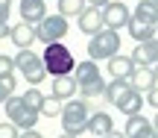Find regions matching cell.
I'll list each match as a JSON object with an SVG mask.
<instances>
[{"instance_id": "cell-5", "label": "cell", "mask_w": 158, "mask_h": 138, "mask_svg": "<svg viewBox=\"0 0 158 138\" xmlns=\"http://www.w3.org/2000/svg\"><path fill=\"white\" fill-rule=\"evenodd\" d=\"M12 62H15V68L23 74V80H27L32 88H38L41 82L47 80V71H44V65H41V56H38V53H32V50H18V56L12 59Z\"/></svg>"}, {"instance_id": "cell-33", "label": "cell", "mask_w": 158, "mask_h": 138, "mask_svg": "<svg viewBox=\"0 0 158 138\" xmlns=\"http://www.w3.org/2000/svg\"><path fill=\"white\" fill-rule=\"evenodd\" d=\"M9 35V24H0V38H6Z\"/></svg>"}, {"instance_id": "cell-6", "label": "cell", "mask_w": 158, "mask_h": 138, "mask_svg": "<svg viewBox=\"0 0 158 138\" xmlns=\"http://www.w3.org/2000/svg\"><path fill=\"white\" fill-rule=\"evenodd\" d=\"M68 29H70L68 18H62V15H47V18H41V21L35 24V41H44V44L62 41L64 35H68Z\"/></svg>"}, {"instance_id": "cell-28", "label": "cell", "mask_w": 158, "mask_h": 138, "mask_svg": "<svg viewBox=\"0 0 158 138\" xmlns=\"http://www.w3.org/2000/svg\"><path fill=\"white\" fill-rule=\"evenodd\" d=\"M132 138H158V129H155V123H147L141 132H138V135H132Z\"/></svg>"}, {"instance_id": "cell-24", "label": "cell", "mask_w": 158, "mask_h": 138, "mask_svg": "<svg viewBox=\"0 0 158 138\" xmlns=\"http://www.w3.org/2000/svg\"><path fill=\"white\" fill-rule=\"evenodd\" d=\"M59 112H62V103H59L56 97H44V100H41L38 115H44V118H59Z\"/></svg>"}, {"instance_id": "cell-36", "label": "cell", "mask_w": 158, "mask_h": 138, "mask_svg": "<svg viewBox=\"0 0 158 138\" xmlns=\"http://www.w3.org/2000/svg\"><path fill=\"white\" fill-rule=\"evenodd\" d=\"M138 3H141V0H138Z\"/></svg>"}, {"instance_id": "cell-9", "label": "cell", "mask_w": 158, "mask_h": 138, "mask_svg": "<svg viewBox=\"0 0 158 138\" xmlns=\"http://www.w3.org/2000/svg\"><path fill=\"white\" fill-rule=\"evenodd\" d=\"M129 59H132L135 68H155V62H158V41H155V38L141 41Z\"/></svg>"}, {"instance_id": "cell-10", "label": "cell", "mask_w": 158, "mask_h": 138, "mask_svg": "<svg viewBox=\"0 0 158 138\" xmlns=\"http://www.w3.org/2000/svg\"><path fill=\"white\" fill-rule=\"evenodd\" d=\"M85 132H91V135H97V138L111 135V132H114V121H111V115H108V112H91L88 123H85Z\"/></svg>"}, {"instance_id": "cell-34", "label": "cell", "mask_w": 158, "mask_h": 138, "mask_svg": "<svg viewBox=\"0 0 158 138\" xmlns=\"http://www.w3.org/2000/svg\"><path fill=\"white\" fill-rule=\"evenodd\" d=\"M106 138H120V132H111V135H106Z\"/></svg>"}, {"instance_id": "cell-18", "label": "cell", "mask_w": 158, "mask_h": 138, "mask_svg": "<svg viewBox=\"0 0 158 138\" xmlns=\"http://www.w3.org/2000/svg\"><path fill=\"white\" fill-rule=\"evenodd\" d=\"M73 94H76V82H73V76H56V80H53V97H56L59 103L70 100Z\"/></svg>"}, {"instance_id": "cell-20", "label": "cell", "mask_w": 158, "mask_h": 138, "mask_svg": "<svg viewBox=\"0 0 158 138\" xmlns=\"http://www.w3.org/2000/svg\"><path fill=\"white\" fill-rule=\"evenodd\" d=\"M126 29H129V35L138 41V44H141V41H149V38H155V29H152V27H147L143 21H138V18H129Z\"/></svg>"}, {"instance_id": "cell-32", "label": "cell", "mask_w": 158, "mask_h": 138, "mask_svg": "<svg viewBox=\"0 0 158 138\" xmlns=\"http://www.w3.org/2000/svg\"><path fill=\"white\" fill-rule=\"evenodd\" d=\"M18 138H44V132H38V129H27V132H21Z\"/></svg>"}, {"instance_id": "cell-1", "label": "cell", "mask_w": 158, "mask_h": 138, "mask_svg": "<svg viewBox=\"0 0 158 138\" xmlns=\"http://www.w3.org/2000/svg\"><path fill=\"white\" fill-rule=\"evenodd\" d=\"M41 65H44L47 76H70L76 68V59L73 53H70L68 44H62V41H53V44L44 47V53H41Z\"/></svg>"}, {"instance_id": "cell-7", "label": "cell", "mask_w": 158, "mask_h": 138, "mask_svg": "<svg viewBox=\"0 0 158 138\" xmlns=\"http://www.w3.org/2000/svg\"><path fill=\"white\" fill-rule=\"evenodd\" d=\"M6 121L12 123V127H18L21 132H27V129H35V123H38V112H32V109H27V106L21 103V97H9L6 100Z\"/></svg>"}, {"instance_id": "cell-26", "label": "cell", "mask_w": 158, "mask_h": 138, "mask_svg": "<svg viewBox=\"0 0 158 138\" xmlns=\"http://www.w3.org/2000/svg\"><path fill=\"white\" fill-rule=\"evenodd\" d=\"M12 71H15V62H12V56H6V53H0V80H6V76H12Z\"/></svg>"}, {"instance_id": "cell-31", "label": "cell", "mask_w": 158, "mask_h": 138, "mask_svg": "<svg viewBox=\"0 0 158 138\" xmlns=\"http://www.w3.org/2000/svg\"><path fill=\"white\" fill-rule=\"evenodd\" d=\"M106 3H111V0H85V6H91V9H102Z\"/></svg>"}, {"instance_id": "cell-37", "label": "cell", "mask_w": 158, "mask_h": 138, "mask_svg": "<svg viewBox=\"0 0 158 138\" xmlns=\"http://www.w3.org/2000/svg\"><path fill=\"white\" fill-rule=\"evenodd\" d=\"M44 3H47V0H44Z\"/></svg>"}, {"instance_id": "cell-30", "label": "cell", "mask_w": 158, "mask_h": 138, "mask_svg": "<svg viewBox=\"0 0 158 138\" xmlns=\"http://www.w3.org/2000/svg\"><path fill=\"white\" fill-rule=\"evenodd\" d=\"M147 103L152 106V109L158 106V85H155V88H149V91H147Z\"/></svg>"}, {"instance_id": "cell-4", "label": "cell", "mask_w": 158, "mask_h": 138, "mask_svg": "<svg viewBox=\"0 0 158 138\" xmlns=\"http://www.w3.org/2000/svg\"><path fill=\"white\" fill-rule=\"evenodd\" d=\"M120 32H111V29H100L97 35H91L88 41V59L91 62H108L111 56L120 53Z\"/></svg>"}, {"instance_id": "cell-17", "label": "cell", "mask_w": 158, "mask_h": 138, "mask_svg": "<svg viewBox=\"0 0 158 138\" xmlns=\"http://www.w3.org/2000/svg\"><path fill=\"white\" fill-rule=\"evenodd\" d=\"M132 18H138V21H143L147 27L155 29V24H158V3H155V0H141L138 9L132 12Z\"/></svg>"}, {"instance_id": "cell-2", "label": "cell", "mask_w": 158, "mask_h": 138, "mask_svg": "<svg viewBox=\"0 0 158 138\" xmlns=\"http://www.w3.org/2000/svg\"><path fill=\"white\" fill-rule=\"evenodd\" d=\"M73 82H76V91H82V97H102L106 91V80L100 74V65L85 59V62H76L73 68Z\"/></svg>"}, {"instance_id": "cell-13", "label": "cell", "mask_w": 158, "mask_h": 138, "mask_svg": "<svg viewBox=\"0 0 158 138\" xmlns=\"http://www.w3.org/2000/svg\"><path fill=\"white\" fill-rule=\"evenodd\" d=\"M21 18L23 24L35 27L41 18H47V3L44 0H21Z\"/></svg>"}, {"instance_id": "cell-19", "label": "cell", "mask_w": 158, "mask_h": 138, "mask_svg": "<svg viewBox=\"0 0 158 138\" xmlns=\"http://www.w3.org/2000/svg\"><path fill=\"white\" fill-rule=\"evenodd\" d=\"M117 109L123 112L126 118H132V115H141L143 112V94H138V91H129L123 100L117 103Z\"/></svg>"}, {"instance_id": "cell-11", "label": "cell", "mask_w": 158, "mask_h": 138, "mask_svg": "<svg viewBox=\"0 0 158 138\" xmlns=\"http://www.w3.org/2000/svg\"><path fill=\"white\" fill-rule=\"evenodd\" d=\"M76 27H79V32H85V35H97V32L102 29L100 9H91V6H85V9L76 15Z\"/></svg>"}, {"instance_id": "cell-35", "label": "cell", "mask_w": 158, "mask_h": 138, "mask_svg": "<svg viewBox=\"0 0 158 138\" xmlns=\"http://www.w3.org/2000/svg\"><path fill=\"white\" fill-rule=\"evenodd\" d=\"M59 138H73V135H59Z\"/></svg>"}, {"instance_id": "cell-29", "label": "cell", "mask_w": 158, "mask_h": 138, "mask_svg": "<svg viewBox=\"0 0 158 138\" xmlns=\"http://www.w3.org/2000/svg\"><path fill=\"white\" fill-rule=\"evenodd\" d=\"M9 9H12V0H0V24H6V18H9Z\"/></svg>"}, {"instance_id": "cell-14", "label": "cell", "mask_w": 158, "mask_h": 138, "mask_svg": "<svg viewBox=\"0 0 158 138\" xmlns=\"http://www.w3.org/2000/svg\"><path fill=\"white\" fill-rule=\"evenodd\" d=\"M129 85H132V91H138V94L155 88V68H135L132 76H129Z\"/></svg>"}, {"instance_id": "cell-8", "label": "cell", "mask_w": 158, "mask_h": 138, "mask_svg": "<svg viewBox=\"0 0 158 138\" xmlns=\"http://www.w3.org/2000/svg\"><path fill=\"white\" fill-rule=\"evenodd\" d=\"M100 18H102V29L120 32V29L129 24L132 12H129V6H123L120 0H111V3H106V6L100 9Z\"/></svg>"}, {"instance_id": "cell-27", "label": "cell", "mask_w": 158, "mask_h": 138, "mask_svg": "<svg viewBox=\"0 0 158 138\" xmlns=\"http://www.w3.org/2000/svg\"><path fill=\"white\" fill-rule=\"evenodd\" d=\"M18 135H21V129H18V127H12L9 121H3V123H0V138H18Z\"/></svg>"}, {"instance_id": "cell-21", "label": "cell", "mask_w": 158, "mask_h": 138, "mask_svg": "<svg viewBox=\"0 0 158 138\" xmlns=\"http://www.w3.org/2000/svg\"><path fill=\"white\" fill-rule=\"evenodd\" d=\"M56 3H59L56 15H62V18H76L85 9V0H56Z\"/></svg>"}, {"instance_id": "cell-12", "label": "cell", "mask_w": 158, "mask_h": 138, "mask_svg": "<svg viewBox=\"0 0 158 138\" xmlns=\"http://www.w3.org/2000/svg\"><path fill=\"white\" fill-rule=\"evenodd\" d=\"M9 38H12V44H15L18 50H29V47H32V41H35V27L18 21L15 27H9Z\"/></svg>"}, {"instance_id": "cell-22", "label": "cell", "mask_w": 158, "mask_h": 138, "mask_svg": "<svg viewBox=\"0 0 158 138\" xmlns=\"http://www.w3.org/2000/svg\"><path fill=\"white\" fill-rule=\"evenodd\" d=\"M147 123H149V121H147L143 115H132V118H126V127H123V132H120V135H123V138H132V135L141 132Z\"/></svg>"}, {"instance_id": "cell-15", "label": "cell", "mask_w": 158, "mask_h": 138, "mask_svg": "<svg viewBox=\"0 0 158 138\" xmlns=\"http://www.w3.org/2000/svg\"><path fill=\"white\" fill-rule=\"evenodd\" d=\"M132 71H135V65H132V59L126 56V53H117V56L108 59V74H111L114 80H129Z\"/></svg>"}, {"instance_id": "cell-25", "label": "cell", "mask_w": 158, "mask_h": 138, "mask_svg": "<svg viewBox=\"0 0 158 138\" xmlns=\"http://www.w3.org/2000/svg\"><path fill=\"white\" fill-rule=\"evenodd\" d=\"M18 88V82H15V74L12 76H6V80H0V106L6 103V100L12 97V91Z\"/></svg>"}, {"instance_id": "cell-16", "label": "cell", "mask_w": 158, "mask_h": 138, "mask_svg": "<svg viewBox=\"0 0 158 138\" xmlns=\"http://www.w3.org/2000/svg\"><path fill=\"white\" fill-rule=\"evenodd\" d=\"M129 91H132L129 80H111V82H106V91H102V97H106L111 106H117V103H120V100H123Z\"/></svg>"}, {"instance_id": "cell-3", "label": "cell", "mask_w": 158, "mask_h": 138, "mask_svg": "<svg viewBox=\"0 0 158 138\" xmlns=\"http://www.w3.org/2000/svg\"><path fill=\"white\" fill-rule=\"evenodd\" d=\"M59 118H62V129H64V135L79 138V135L85 132V123H88V118H91V106L85 103V100H70L68 106H62Z\"/></svg>"}, {"instance_id": "cell-23", "label": "cell", "mask_w": 158, "mask_h": 138, "mask_svg": "<svg viewBox=\"0 0 158 138\" xmlns=\"http://www.w3.org/2000/svg\"><path fill=\"white\" fill-rule=\"evenodd\" d=\"M41 100H44V94H41L38 88H32V85H29L27 91L21 94V103L27 106V109H32V112H38V109H41Z\"/></svg>"}]
</instances>
